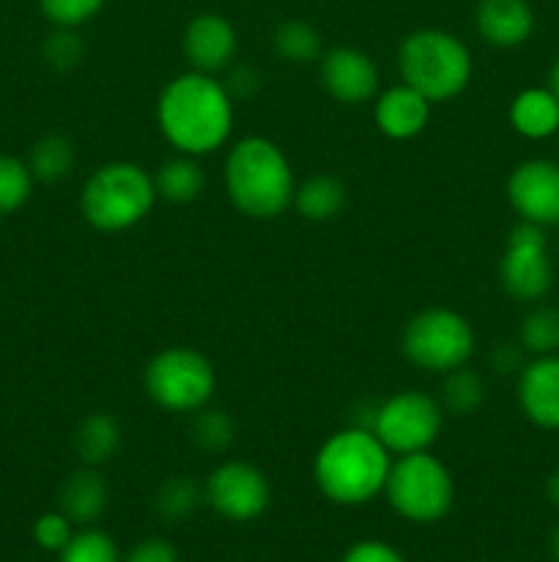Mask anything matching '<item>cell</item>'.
Returning <instances> with one entry per match:
<instances>
[{
  "mask_svg": "<svg viewBox=\"0 0 559 562\" xmlns=\"http://www.w3.org/2000/svg\"><path fill=\"white\" fill-rule=\"evenodd\" d=\"M233 97L217 75L184 71L162 88L157 124L164 140L179 154L203 157L228 143L233 132Z\"/></svg>",
  "mask_w": 559,
  "mask_h": 562,
  "instance_id": "1",
  "label": "cell"
},
{
  "mask_svg": "<svg viewBox=\"0 0 559 562\" xmlns=\"http://www.w3.org/2000/svg\"><path fill=\"white\" fill-rule=\"evenodd\" d=\"M389 467L392 459L381 439L370 428L354 426L332 434L318 448L312 481L329 503L354 508L384 494Z\"/></svg>",
  "mask_w": 559,
  "mask_h": 562,
  "instance_id": "2",
  "label": "cell"
},
{
  "mask_svg": "<svg viewBox=\"0 0 559 562\" xmlns=\"http://www.w3.org/2000/svg\"><path fill=\"white\" fill-rule=\"evenodd\" d=\"M225 192L244 217L277 220L294 203V168L269 137H241L225 159Z\"/></svg>",
  "mask_w": 559,
  "mask_h": 562,
  "instance_id": "3",
  "label": "cell"
},
{
  "mask_svg": "<svg viewBox=\"0 0 559 562\" xmlns=\"http://www.w3.org/2000/svg\"><path fill=\"white\" fill-rule=\"evenodd\" d=\"M398 71L406 86L436 104L466 91L475 64L469 47L458 36L442 27H420L400 42Z\"/></svg>",
  "mask_w": 559,
  "mask_h": 562,
  "instance_id": "4",
  "label": "cell"
},
{
  "mask_svg": "<svg viewBox=\"0 0 559 562\" xmlns=\"http://www.w3.org/2000/svg\"><path fill=\"white\" fill-rule=\"evenodd\" d=\"M157 203L153 176L137 162H107L88 176L80 212L91 228L104 234L135 228Z\"/></svg>",
  "mask_w": 559,
  "mask_h": 562,
  "instance_id": "5",
  "label": "cell"
},
{
  "mask_svg": "<svg viewBox=\"0 0 559 562\" xmlns=\"http://www.w3.org/2000/svg\"><path fill=\"white\" fill-rule=\"evenodd\" d=\"M384 494L395 514L403 516L406 521L433 525L453 508L455 481L436 456L422 450V453L400 456L398 461H392Z\"/></svg>",
  "mask_w": 559,
  "mask_h": 562,
  "instance_id": "6",
  "label": "cell"
},
{
  "mask_svg": "<svg viewBox=\"0 0 559 562\" xmlns=\"http://www.w3.org/2000/svg\"><path fill=\"white\" fill-rule=\"evenodd\" d=\"M142 387L159 409L192 415L214 398L217 373H214L212 360L197 349L170 346L148 360Z\"/></svg>",
  "mask_w": 559,
  "mask_h": 562,
  "instance_id": "7",
  "label": "cell"
},
{
  "mask_svg": "<svg viewBox=\"0 0 559 562\" xmlns=\"http://www.w3.org/2000/svg\"><path fill=\"white\" fill-rule=\"evenodd\" d=\"M400 349L406 360L422 371L449 373L475 355V329L449 307H427L406 322Z\"/></svg>",
  "mask_w": 559,
  "mask_h": 562,
  "instance_id": "8",
  "label": "cell"
},
{
  "mask_svg": "<svg viewBox=\"0 0 559 562\" xmlns=\"http://www.w3.org/2000/svg\"><path fill=\"white\" fill-rule=\"evenodd\" d=\"M444 426V409L433 395L406 390L376 406L370 431L389 453H422L438 439Z\"/></svg>",
  "mask_w": 559,
  "mask_h": 562,
  "instance_id": "9",
  "label": "cell"
},
{
  "mask_svg": "<svg viewBox=\"0 0 559 562\" xmlns=\"http://www.w3.org/2000/svg\"><path fill=\"white\" fill-rule=\"evenodd\" d=\"M499 280L504 291L518 302H537L551 291L554 263L546 250V234L540 225L521 220L510 231L507 250L499 263Z\"/></svg>",
  "mask_w": 559,
  "mask_h": 562,
  "instance_id": "10",
  "label": "cell"
},
{
  "mask_svg": "<svg viewBox=\"0 0 559 562\" xmlns=\"http://www.w3.org/2000/svg\"><path fill=\"white\" fill-rule=\"evenodd\" d=\"M206 503L228 521H252L263 516L272 499V486L258 467L247 461H223L206 477Z\"/></svg>",
  "mask_w": 559,
  "mask_h": 562,
  "instance_id": "11",
  "label": "cell"
},
{
  "mask_svg": "<svg viewBox=\"0 0 559 562\" xmlns=\"http://www.w3.org/2000/svg\"><path fill=\"white\" fill-rule=\"evenodd\" d=\"M507 198L526 223L559 225V165L551 159L521 162L507 179Z\"/></svg>",
  "mask_w": 559,
  "mask_h": 562,
  "instance_id": "12",
  "label": "cell"
},
{
  "mask_svg": "<svg viewBox=\"0 0 559 562\" xmlns=\"http://www.w3.org/2000/svg\"><path fill=\"white\" fill-rule=\"evenodd\" d=\"M378 66L356 47H332L321 55V86L340 104H365L378 93Z\"/></svg>",
  "mask_w": 559,
  "mask_h": 562,
  "instance_id": "13",
  "label": "cell"
},
{
  "mask_svg": "<svg viewBox=\"0 0 559 562\" xmlns=\"http://www.w3.org/2000/svg\"><path fill=\"white\" fill-rule=\"evenodd\" d=\"M181 49H184V58L190 60V69L203 71V75H219L233 64L239 36L228 16L206 11L186 22Z\"/></svg>",
  "mask_w": 559,
  "mask_h": 562,
  "instance_id": "14",
  "label": "cell"
},
{
  "mask_svg": "<svg viewBox=\"0 0 559 562\" xmlns=\"http://www.w3.org/2000/svg\"><path fill=\"white\" fill-rule=\"evenodd\" d=\"M518 404L535 426L559 428V357L546 355L521 368Z\"/></svg>",
  "mask_w": 559,
  "mask_h": 562,
  "instance_id": "15",
  "label": "cell"
},
{
  "mask_svg": "<svg viewBox=\"0 0 559 562\" xmlns=\"http://www.w3.org/2000/svg\"><path fill=\"white\" fill-rule=\"evenodd\" d=\"M431 104L433 102H427L420 91L400 82V86L378 93L373 119H376L381 135H387L389 140H414L417 135L425 132L427 121H431Z\"/></svg>",
  "mask_w": 559,
  "mask_h": 562,
  "instance_id": "16",
  "label": "cell"
},
{
  "mask_svg": "<svg viewBox=\"0 0 559 562\" xmlns=\"http://www.w3.org/2000/svg\"><path fill=\"white\" fill-rule=\"evenodd\" d=\"M475 25L491 47L510 49L532 36L535 11L526 0H480L475 9Z\"/></svg>",
  "mask_w": 559,
  "mask_h": 562,
  "instance_id": "17",
  "label": "cell"
},
{
  "mask_svg": "<svg viewBox=\"0 0 559 562\" xmlns=\"http://www.w3.org/2000/svg\"><path fill=\"white\" fill-rule=\"evenodd\" d=\"M107 481H104L96 467L82 464L60 486V510L69 516L71 525H93L107 508Z\"/></svg>",
  "mask_w": 559,
  "mask_h": 562,
  "instance_id": "18",
  "label": "cell"
},
{
  "mask_svg": "<svg viewBox=\"0 0 559 562\" xmlns=\"http://www.w3.org/2000/svg\"><path fill=\"white\" fill-rule=\"evenodd\" d=\"M510 124L529 140H543L559 130V102L546 88H526L510 104Z\"/></svg>",
  "mask_w": 559,
  "mask_h": 562,
  "instance_id": "19",
  "label": "cell"
},
{
  "mask_svg": "<svg viewBox=\"0 0 559 562\" xmlns=\"http://www.w3.org/2000/svg\"><path fill=\"white\" fill-rule=\"evenodd\" d=\"M345 201H349V190L338 176L316 173L296 184L290 206L310 223H329L343 212Z\"/></svg>",
  "mask_w": 559,
  "mask_h": 562,
  "instance_id": "20",
  "label": "cell"
},
{
  "mask_svg": "<svg viewBox=\"0 0 559 562\" xmlns=\"http://www.w3.org/2000/svg\"><path fill=\"white\" fill-rule=\"evenodd\" d=\"M153 187H157V198H162V201L192 203L206 190V173H203L197 157L179 154V157L159 165V170L153 173Z\"/></svg>",
  "mask_w": 559,
  "mask_h": 562,
  "instance_id": "21",
  "label": "cell"
},
{
  "mask_svg": "<svg viewBox=\"0 0 559 562\" xmlns=\"http://www.w3.org/2000/svg\"><path fill=\"white\" fill-rule=\"evenodd\" d=\"M121 448V426L107 412H93L77 426L75 450L85 467L107 464Z\"/></svg>",
  "mask_w": 559,
  "mask_h": 562,
  "instance_id": "22",
  "label": "cell"
},
{
  "mask_svg": "<svg viewBox=\"0 0 559 562\" xmlns=\"http://www.w3.org/2000/svg\"><path fill=\"white\" fill-rule=\"evenodd\" d=\"M75 146H71L69 137L64 135H44L33 143L31 159H27V168H31L33 179L44 181V184H53V181L66 179L75 168Z\"/></svg>",
  "mask_w": 559,
  "mask_h": 562,
  "instance_id": "23",
  "label": "cell"
},
{
  "mask_svg": "<svg viewBox=\"0 0 559 562\" xmlns=\"http://www.w3.org/2000/svg\"><path fill=\"white\" fill-rule=\"evenodd\" d=\"M274 53L288 64H312L321 60V33L305 20H285L274 27L272 36Z\"/></svg>",
  "mask_w": 559,
  "mask_h": 562,
  "instance_id": "24",
  "label": "cell"
},
{
  "mask_svg": "<svg viewBox=\"0 0 559 562\" xmlns=\"http://www.w3.org/2000/svg\"><path fill=\"white\" fill-rule=\"evenodd\" d=\"M486 401V384H482L480 373L469 371L466 366L455 368V371L444 373V387H442V409L455 417H469Z\"/></svg>",
  "mask_w": 559,
  "mask_h": 562,
  "instance_id": "25",
  "label": "cell"
},
{
  "mask_svg": "<svg viewBox=\"0 0 559 562\" xmlns=\"http://www.w3.org/2000/svg\"><path fill=\"white\" fill-rule=\"evenodd\" d=\"M201 503H206L203 486H197V483L186 475L168 477V481L159 486L157 499H153L157 514L162 516L168 525H179V521L190 519V516L201 508Z\"/></svg>",
  "mask_w": 559,
  "mask_h": 562,
  "instance_id": "26",
  "label": "cell"
},
{
  "mask_svg": "<svg viewBox=\"0 0 559 562\" xmlns=\"http://www.w3.org/2000/svg\"><path fill=\"white\" fill-rule=\"evenodd\" d=\"M521 346L537 357L557 355L559 351V311L540 305L521 324Z\"/></svg>",
  "mask_w": 559,
  "mask_h": 562,
  "instance_id": "27",
  "label": "cell"
},
{
  "mask_svg": "<svg viewBox=\"0 0 559 562\" xmlns=\"http://www.w3.org/2000/svg\"><path fill=\"white\" fill-rule=\"evenodd\" d=\"M190 431L192 442L206 453H225L236 439V426L230 415H225L223 409H208V406L195 412Z\"/></svg>",
  "mask_w": 559,
  "mask_h": 562,
  "instance_id": "28",
  "label": "cell"
},
{
  "mask_svg": "<svg viewBox=\"0 0 559 562\" xmlns=\"http://www.w3.org/2000/svg\"><path fill=\"white\" fill-rule=\"evenodd\" d=\"M33 173L27 162L0 154V217L20 212L33 192Z\"/></svg>",
  "mask_w": 559,
  "mask_h": 562,
  "instance_id": "29",
  "label": "cell"
},
{
  "mask_svg": "<svg viewBox=\"0 0 559 562\" xmlns=\"http://www.w3.org/2000/svg\"><path fill=\"white\" fill-rule=\"evenodd\" d=\"M60 562H121V552L107 532L85 527L71 536L60 552Z\"/></svg>",
  "mask_w": 559,
  "mask_h": 562,
  "instance_id": "30",
  "label": "cell"
},
{
  "mask_svg": "<svg viewBox=\"0 0 559 562\" xmlns=\"http://www.w3.org/2000/svg\"><path fill=\"white\" fill-rule=\"evenodd\" d=\"M44 60H47L53 69L69 71L75 66H80V60L85 58V44H82L77 27H55L47 38H44Z\"/></svg>",
  "mask_w": 559,
  "mask_h": 562,
  "instance_id": "31",
  "label": "cell"
},
{
  "mask_svg": "<svg viewBox=\"0 0 559 562\" xmlns=\"http://www.w3.org/2000/svg\"><path fill=\"white\" fill-rule=\"evenodd\" d=\"M107 0H38V9L53 27H80L91 22Z\"/></svg>",
  "mask_w": 559,
  "mask_h": 562,
  "instance_id": "32",
  "label": "cell"
},
{
  "mask_svg": "<svg viewBox=\"0 0 559 562\" xmlns=\"http://www.w3.org/2000/svg\"><path fill=\"white\" fill-rule=\"evenodd\" d=\"M75 530H71V519L64 514V510H49V514H42L33 525V541L38 543L47 552H64L66 543L71 541Z\"/></svg>",
  "mask_w": 559,
  "mask_h": 562,
  "instance_id": "33",
  "label": "cell"
},
{
  "mask_svg": "<svg viewBox=\"0 0 559 562\" xmlns=\"http://www.w3.org/2000/svg\"><path fill=\"white\" fill-rule=\"evenodd\" d=\"M228 77H225V88L233 99H250L261 91V75H258L252 66H239V64H230Z\"/></svg>",
  "mask_w": 559,
  "mask_h": 562,
  "instance_id": "34",
  "label": "cell"
},
{
  "mask_svg": "<svg viewBox=\"0 0 559 562\" xmlns=\"http://www.w3.org/2000/svg\"><path fill=\"white\" fill-rule=\"evenodd\" d=\"M343 562H406V558L384 541H360L343 554Z\"/></svg>",
  "mask_w": 559,
  "mask_h": 562,
  "instance_id": "35",
  "label": "cell"
},
{
  "mask_svg": "<svg viewBox=\"0 0 559 562\" xmlns=\"http://www.w3.org/2000/svg\"><path fill=\"white\" fill-rule=\"evenodd\" d=\"M126 562H179V552L164 538H148L132 549Z\"/></svg>",
  "mask_w": 559,
  "mask_h": 562,
  "instance_id": "36",
  "label": "cell"
},
{
  "mask_svg": "<svg viewBox=\"0 0 559 562\" xmlns=\"http://www.w3.org/2000/svg\"><path fill=\"white\" fill-rule=\"evenodd\" d=\"M521 360H524V346H515V344L497 346L491 355V366L502 373H510L515 371V368H521Z\"/></svg>",
  "mask_w": 559,
  "mask_h": 562,
  "instance_id": "37",
  "label": "cell"
},
{
  "mask_svg": "<svg viewBox=\"0 0 559 562\" xmlns=\"http://www.w3.org/2000/svg\"><path fill=\"white\" fill-rule=\"evenodd\" d=\"M546 494L554 505L559 508V470H554L546 481Z\"/></svg>",
  "mask_w": 559,
  "mask_h": 562,
  "instance_id": "38",
  "label": "cell"
},
{
  "mask_svg": "<svg viewBox=\"0 0 559 562\" xmlns=\"http://www.w3.org/2000/svg\"><path fill=\"white\" fill-rule=\"evenodd\" d=\"M548 91H551L554 97H557V102H559V58H557V64H554V69H551V88H548Z\"/></svg>",
  "mask_w": 559,
  "mask_h": 562,
  "instance_id": "39",
  "label": "cell"
},
{
  "mask_svg": "<svg viewBox=\"0 0 559 562\" xmlns=\"http://www.w3.org/2000/svg\"><path fill=\"white\" fill-rule=\"evenodd\" d=\"M551 549H554V560L559 562V527L554 530V538H551Z\"/></svg>",
  "mask_w": 559,
  "mask_h": 562,
  "instance_id": "40",
  "label": "cell"
}]
</instances>
